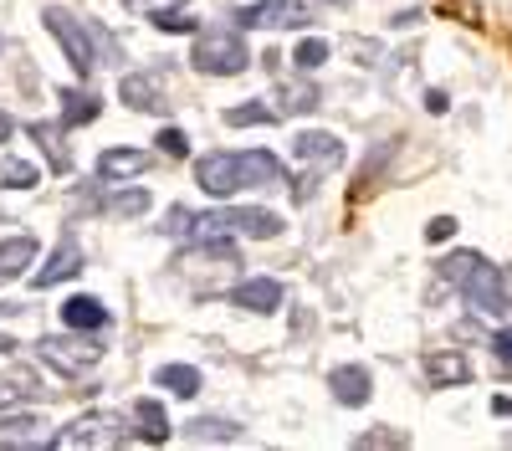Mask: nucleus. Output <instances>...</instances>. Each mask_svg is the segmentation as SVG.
I'll use <instances>...</instances> for the list:
<instances>
[{"mask_svg": "<svg viewBox=\"0 0 512 451\" xmlns=\"http://www.w3.org/2000/svg\"><path fill=\"white\" fill-rule=\"evenodd\" d=\"M144 170H149V154L144 149H108L98 159V180H108V185H123V180H134Z\"/></svg>", "mask_w": 512, "mask_h": 451, "instance_id": "obj_13", "label": "nucleus"}, {"mask_svg": "<svg viewBox=\"0 0 512 451\" xmlns=\"http://www.w3.org/2000/svg\"><path fill=\"white\" fill-rule=\"evenodd\" d=\"M118 98L134 113H169V88L159 72H123L118 77Z\"/></svg>", "mask_w": 512, "mask_h": 451, "instance_id": "obj_8", "label": "nucleus"}, {"mask_svg": "<svg viewBox=\"0 0 512 451\" xmlns=\"http://www.w3.org/2000/svg\"><path fill=\"white\" fill-rule=\"evenodd\" d=\"M292 154H297V159H313V164H344V144H338L333 134H323V129L297 134V139H292Z\"/></svg>", "mask_w": 512, "mask_h": 451, "instance_id": "obj_15", "label": "nucleus"}, {"mask_svg": "<svg viewBox=\"0 0 512 451\" xmlns=\"http://www.w3.org/2000/svg\"><path fill=\"white\" fill-rule=\"evenodd\" d=\"M195 241H216V236H251V241H272L282 236V216L262 211V205H231V211H205L190 226Z\"/></svg>", "mask_w": 512, "mask_h": 451, "instance_id": "obj_2", "label": "nucleus"}, {"mask_svg": "<svg viewBox=\"0 0 512 451\" xmlns=\"http://www.w3.org/2000/svg\"><path fill=\"white\" fill-rule=\"evenodd\" d=\"M103 211L118 216V221H123V216H144V211H149V190H139V185H134V190H113V195L103 200Z\"/></svg>", "mask_w": 512, "mask_h": 451, "instance_id": "obj_24", "label": "nucleus"}, {"mask_svg": "<svg viewBox=\"0 0 512 451\" xmlns=\"http://www.w3.org/2000/svg\"><path fill=\"white\" fill-rule=\"evenodd\" d=\"M190 226H195V211H185V205H169V216L159 221L164 236H190Z\"/></svg>", "mask_w": 512, "mask_h": 451, "instance_id": "obj_30", "label": "nucleus"}, {"mask_svg": "<svg viewBox=\"0 0 512 451\" xmlns=\"http://www.w3.org/2000/svg\"><path fill=\"white\" fill-rule=\"evenodd\" d=\"M277 113L267 108V103H236L231 113H226V123H231V129H246V123H272Z\"/></svg>", "mask_w": 512, "mask_h": 451, "instance_id": "obj_29", "label": "nucleus"}, {"mask_svg": "<svg viewBox=\"0 0 512 451\" xmlns=\"http://www.w3.org/2000/svg\"><path fill=\"white\" fill-rule=\"evenodd\" d=\"M41 416H6L0 421V446H36L41 441Z\"/></svg>", "mask_w": 512, "mask_h": 451, "instance_id": "obj_23", "label": "nucleus"}, {"mask_svg": "<svg viewBox=\"0 0 512 451\" xmlns=\"http://www.w3.org/2000/svg\"><path fill=\"white\" fill-rule=\"evenodd\" d=\"M323 103V93L313 88V82H287L282 88V113H313Z\"/></svg>", "mask_w": 512, "mask_h": 451, "instance_id": "obj_26", "label": "nucleus"}, {"mask_svg": "<svg viewBox=\"0 0 512 451\" xmlns=\"http://www.w3.org/2000/svg\"><path fill=\"white\" fill-rule=\"evenodd\" d=\"M333 6H349V0H333Z\"/></svg>", "mask_w": 512, "mask_h": 451, "instance_id": "obj_40", "label": "nucleus"}, {"mask_svg": "<svg viewBox=\"0 0 512 451\" xmlns=\"http://www.w3.org/2000/svg\"><path fill=\"white\" fill-rule=\"evenodd\" d=\"M185 436L190 441H241V426H231V421H210V416H200V421H190L185 426Z\"/></svg>", "mask_w": 512, "mask_h": 451, "instance_id": "obj_25", "label": "nucleus"}, {"mask_svg": "<svg viewBox=\"0 0 512 451\" xmlns=\"http://www.w3.org/2000/svg\"><path fill=\"white\" fill-rule=\"evenodd\" d=\"M282 298H287V293H282V282H277V277H246L236 293H231V303L246 308V313H277Z\"/></svg>", "mask_w": 512, "mask_h": 451, "instance_id": "obj_12", "label": "nucleus"}, {"mask_svg": "<svg viewBox=\"0 0 512 451\" xmlns=\"http://www.w3.org/2000/svg\"><path fill=\"white\" fill-rule=\"evenodd\" d=\"M11 129H16V123H11V113H6V108H0V144H6V139H11Z\"/></svg>", "mask_w": 512, "mask_h": 451, "instance_id": "obj_38", "label": "nucleus"}, {"mask_svg": "<svg viewBox=\"0 0 512 451\" xmlns=\"http://www.w3.org/2000/svg\"><path fill=\"white\" fill-rule=\"evenodd\" d=\"M41 359H47L57 375L77 380V375H88V364L103 359V349L88 344V339H67V334H57V339H41Z\"/></svg>", "mask_w": 512, "mask_h": 451, "instance_id": "obj_7", "label": "nucleus"}, {"mask_svg": "<svg viewBox=\"0 0 512 451\" xmlns=\"http://www.w3.org/2000/svg\"><path fill=\"white\" fill-rule=\"evenodd\" d=\"M0 180H6L11 190H31L41 180V170H36V164H26V159H6V164H0Z\"/></svg>", "mask_w": 512, "mask_h": 451, "instance_id": "obj_27", "label": "nucleus"}, {"mask_svg": "<svg viewBox=\"0 0 512 451\" xmlns=\"http://www.w3.org/2000/svg\"><path fill=\"white\" fill-rule=\"evenodd\" d=\"M292 62H297V72H318L323 62H328V41H318V36H308L303 47L292 52Z\"/></svg>", "mask_w": 512, "mask_h": 451, "instance_id": "obj_28", "label": "nucleus"}, {"mask_svg": "<svg viewBox=\"0 0 512 451\" xmlns=\"http://www.w3.org/2000/svg\"><path fill=\"white\" fill-rule=\"evenodd\" d=\"M62 98V129H82V123H93L103 113V98L98 93H82V88H67L57 93Z\"/></svg>", "mask_w": 512, "mask_h": 451, "instance_id": "obj_17", "label": "nucleus"}, {"mask_svg": "<svg viewBox=\"0 0 512 451\" xmlns=\"http://www.w3.org/2000/svg\"><path fill=\"white\" fill-rule=\"evenodd\" d=\"M134 421H139V436L144 441H169V416L159 400H139L134 405Z\"/></svg>", "mask_w": 512, "mask_h": 451, "instance_id": "obj_22", "label": "nucleus"}, {"mask_svg": "<svg viewBox=\"0 0 512 451\" xmlns=\"http://www.w3.org/2000/svg\"><path fill=\"white\" fill-rule=\"evenodd\" d=\"M328 385H333V400L349 405V410L369 405V395H374V380H369L364 364H338L333 375H328Z\"/></svg>", "mask_w": 512, "mask_h": 451, "instance_id": "obj_11", "label": "nucleus"}, {"mask_svg": "<svg viewBox=\"0 0 512 451\" xmlns=\"http://www.w3.org/2000/svg\"><path fill=\"white\" fill-rule=\"evenodd\" d=\"M41 26H47L57 41H62V52H67V62H72V72L77 77H93V67L103 62L98 57V26H88V21H77L72 11H62V6H47L41 11Z\"/></svg>", "mask_w": 512, "mask_h": 451, "instance_id": "obj_4", "label": "nucleus"}, {"mask_svg": "<svg viewBox=\"0 0 512 451\" xmlns=\"http://www.w3.org/2000/svg\"><path fill=\"white\" fill-rule=\"evenodd\" d=\"M359 446H405V436H390V431H369V436H359Z\"/></svg>", "mask_w": 512, "mask_h": 451, "instance_id": "obj_36", "label": "nucleus"}, {"mask_svg": "<svg viewBox=\"0 0 512 451\" xmlns=\"http://www.w3.org/2000/svg\"><path fill=\"white\" fill-rule=\"evenodd\" d=\"M277 180H282V159L267 154V149H251V154L216 149V154L195 159V185L205 195H216V200H226V195H236L246 185H277Z\"/></svg>", "mask_w": 512, "mask_h": 451, "instance_id": "obj_1", "label": "nucleus"}, {"mask_svg": "<svg viewBox=\"0 0 512 451\" xmlns=\"http://www.w3.org/2000/svg\"><path fill=\"white\" fill-rule=\"evenodd\" d=\"M190 62H195V72H205V77H236V72H246V67H251V52H246L241 31L210 26V31H200V36H195Z\"/></svg>", "mask_w": 512, "mask_h": 451, "instance_id": "obj_3", "label": "nucleus"}, {"mask_svg": "<svg viewBox=\"0 0 512 451\" xmlns=\"http://www.w3.org/2000/svg\"><path fill=\"white\" fill-rule=\"evenodd\" d=\"M41 395V385H36V369H0V405H26V400H36Z\"/></svg>", "mask_w": 512, "mask_h": 451, "instance_id": "obj_19", "label": "nucleus"}, {"mask_svg": "<svg viewBox=\"0 0 512 451\" xmlns=\"http://www.w3.org/2000/svg\"><path fill=\"white\" fill-rule=\"evenodd\" d=\"M492 354L502 359V369H512V328H502V334H492Z\"/></svg>", "mask_w": 512, "mask_h": 451, "instance_id": "obj_33", "label": "nucleus"}, {"mask_svg": "<svg viewBox=\"0 0 512 451\" xmlns=\"http://www.w3.org/2000/svg\"><path fill=\"white\" fill-rule=\"evenodd\" d=\"M425 236H431V241H446V236H456V221H451V216H436L431 226H425Z\"/></svg>", "mask_w": 512, "mask_h": 451, "instance_id": "obj_35", "label": "nucleus"}, {"mask_svg": "<svg viewBox=\"0 0 512 451\" xmlns=\"http://www.w3.org/2000/svg\"><path fill=\"white\" fill-rule=\"evenodd\" d=\"M425 108H431V113H446V93H425Z\"/></svg>", "mask_w": 512, "mask_h": 451, "instance_id": "obj_37", "label": "nucleus"}, {"mask_svg": "<svg viewBox=\"0 0 512 451\" xmlns=\"http://www.w3.org/2000/svg\"><path fill=\"white\" fill-rule=\"evenodd\" d=\"M461 293H466V303H472L477 313H487V318H502L512 303H507V277L492 267V262H472L461 272Z\"/></svg>", "mask_w": 512, "mask_h": 451, "instance_id": "obj_6", "label": "nucleus"}, {"mask_svg": "<svg viewBox=\"0 0 512 451\" xmlns=\"http://www.w3.org/2000/svg\"><path fill=\"white\" fill-rule=\"evenodd\" d=\"M236 21L241 26H267V31H277V26H308L313 6H308V0H256V6H246Z\"/></svg>", "mask_w": 512, "mask_h": 451, "instance_id": "obj_9", "label": "nucleus"}, {"mask_svg": "<svg viewBox=\"0 0 512 451\" xmlns=\"http://www.w3.org/2000/svg\"><path fill=\"white\" fill-rule=\"evenodd\" d=\"M77 272H82V246H77L72 236H62V241H57V252L31 272V287H41V293H47V287H57V282L77 277Z\"/></svg>", "mask_w": 512, "mask_h": 451, "instance_id": "obj_10", "label": "nucleus"}, {"mask_svg": "<svg viewBox=\"0 0 512 451\" xmlns=\"http://www.w3.org/2000/svg\"><path fill=\"white\" fill-rule=\"evenodd\" d=\"M134 11H144V16H159V11H175V6H185V0H128Z\"/></svg>", "mask_w": 512, "mask_h": 451, "instance_id": "obj_34", "label": "nucleus"}, {"mask_svg": "<svg viewBox=\"0 0 512 451\" xmlns=\"http://www.w3.org/2000/svg\"><path fill=\"white\" fill-rule=\"evenodd\" d=\"M159 154H164V159H185V154H190V139H185L180 129H159Z\"/></svg>", "mask_w": 512, "mask_h": 451, "instance_id": "obj_31", "label": "nucleus"}, {"mask_svg": "<svg viewBox=\"0 0 512 451\" xmlns=\"http://www.w3.org/2000/svg\"><path fill=\"white\" fill-rule=\"evenodd\" d=\"M11 349H16V339H11V334H0V354H11Z\"/></svg>", "mask_w": 512, "mask_h": 451, "instance_id": "obj_39", "label": "nucleus"}, {"mask_svg": "<svg viewBox=\"0 0 512 451\" xmlns=\"http://www.w3.org/2000/svg\"><path fill=\"white\" fill-rule=\"evenodd\" d=\"M154 380H159V385H164L169 395H180V400H190V395L200 390V369H195V364H164V369H159Z\"/></svg>", "mask_w": 512, "mask_h": 451, "instance_id": "obj_21", "label": "nucleus"}, {"mask_svg": "<svg viewBox=\"0 0 512 451\" xmlns=\"http://www.w3.org/2000/svg\"><path fill=\"white\" fill-rule=\"evenodd\" d=\"M36 262V236H6L0 241V277H26Z\"/></svg>", "mask_w": 512, "mask_h": 451, "instance_id": "obj_18", "label": "nucleus"}, {"mask_svg": "<svg viewBox=\"0 0 512 451\" xmlns=\"http://www.w3.org/2000/svg\"><path fill=\"white\" fill-rule=\"evenodd\" d=\"M154 26L159 31H195V16H180V6H175V11H159Z\"/></svg>", "mask_w": 512, "mask_h": 451, "instance_id": "obj_32", "label": "nucleus"}, {"mask_svg": "<svg viewBox=\"0 0 512 451\" xmlns=\"http://www.w3.org/2000/svg\"><path fill=\"white\" fill-rule=\"evenodd\" d=\"M31 139H36L41 149H47V159H52V170H57V175H62L67 164H72V159H67V149H62V123L36 118V123H31Z\"/></svg>", "mask_w": 512, "mask_h": 451, "instance_id": "obj_20", "label": "nucleus"}, {"mask_svg": "<svg viewBox=\"0 0 512 451\" xmlns=\"http://www.w3.org/2000/svg\"><path fill=\"white\" fill-rule=\"evenodd\" d=\"M62 323L77 328V334H98V328H108V308L98 298H67L62 303Z\"/></svg>", "mask_w": 512, "mask_h": 451, "instance_id": "obj_16", "label": "nucleus"}, {"mask_svg": "<svg viewBox=\"0 0 512 451\" xmlns=\"http://www.w3.org/2000/svg\"><path fill=\"white\" fill-rule=\"evenodd\" d=\"M123 436H128V426L118 421V416H108V410H88V416H77L67 431H57L52 436V446L57 451H103V446H123Z\"/></svg>", "mask_w": 512, "mask_h": 451, "instance_id": "obj_5", "label": "nucleus"}, {"mask_svg": "<svg viewBox=\"0 0 512 451\" xmlns=\"http://www.w3.org/2000/svg\"><path fill=\"white\" fill-rule=\"evenodd\" d=\"M425 380H431V385H441V390H451V385H466V380H472V364H466V354H456V349H446V354H431V359H425Z\"/></svg>", "mask_w": 512, "mask_h": 451, "instance_id": "obj_14", "label": "nucleus"}]
</instances>
